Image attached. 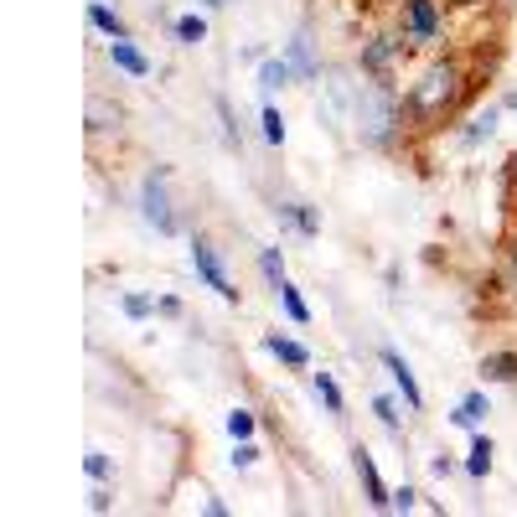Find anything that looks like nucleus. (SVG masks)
Returning a JSON list of instances; mask_svg holds the SVG:
<instances>
[{"mask_svg":"<svg viewBox=\"0 0 517 517\" xmlns=\"http://www.w3.org/2000/svg\"><path fill=\"white\" fill-rule=\"evenodd\" d=\"M316 399L326 404V414H331V419H342V414H347V399H342V388H337V378H331V373H316Z\"/></svg>","mask_w":517,"mask_h":517,"instance_id":"obj_19","label":"nucleus"},{"mask_svg":"<svg viewBox=\"0 0 517 517\" xmlns=\"http://www.w3.org/2000/svg\"><path fill=\"white\" fill-rule=\"evenodd\" d=\"M207 6H233V0H207Z\"/></svg>","mask_w":517,"mask_h":517,"instance_id":"obj_34","label":"nucleus"},{"mask_svg":"<svg viewBox=\"0 0 517 517\" xmlns=\"http://www.w3.org/2000/svg\"><path fill=\"white\" fill-rule=\"evenodd\" d=\"M119 125H125V109H119V104H109V99H88V130H94V135H104V130H119Z\"/></svg>","mask_w":517,"mask_h":517,"instance_id":"obj_11","label":"nucleus"},{"mask_svg":"<svg viewBox=\"0 0 517 517\" xmlns=\"http://www.w3.org/2000/svg\"><path fill=\"white\" fill-rule=\"evenodd\" d=\"M497 119H502V109H497V104H486V109L471 119V125L461 130V140H466V145H481V140H492V135H497Z\"/></svg>","mask_w":517,"mask_h":517,"instance_id":"obj_16","label":"nucleus"},{"mask_svg":"<svg viewBox=\"0 0 517 517\" xmlns=\"http://www.w3.org/2000/svg\"><path fill=\"white\" fill-rule=\"evenodd\" d=\"M492 414V404H486V393H466L461 404H455V414H450V424H461V430H476V424Z\"/></svg>","mask_w":517,"mask_h":517,"instance_id":"obj_15","label":"nucleus"},{"mask_svg":"<svg viewBox=\"0 0 517 517\" xmlns=\"http://www.w3.org/2000/svg\"><path fill=\"white\" fill-rule=\"evenodd\" d=\"M440 37V0H404V42L424 47Z\"/></svg>","mask_w":517,"mask_h":517,"instance_id":"obj_5","label":"nucleus"},{"mask_svg":"<svg viewBox=\"0 0 517 517\" xmlns=\"http://www.w3.org/2000/svg\"><path fill=\"white\" fill-rule=\"evenodd\" d=\"M378 362L393 373V383H399V393H404V404H409V409H424V393H419V383H414V373H409V362H404L399 352H393V347H383V352H378Z\"/></svg>","mask_w":517,"mask_h":517,"instance_id":"obj_9","label":"nucleus"},{"mask_svg":"<svg viewBox=\"0 0 517 517\" xmlns=\"http://www.w3.org/2000/svg\"><path fill=\"white\" fill-rule=\"evenodd\" d=\"M492 455H497V445L486 440V435H476V440H471V461H466V471H471V476H486V471H492Z\"/></svg>","mask_w":517,"mask_h":517,"instance_id":"obj_21","label":"nucleus"},{"mask_svg":"<svg viewBox=\"0 0 517 517\" xmlns=\"http://www.w3.org/2000/svg\"><path fill=\"white\" fill-rule=\"evenodd\" d=\"M259 269H264V280L275 285V290L285 285V254H280V249H264V254H259Z\"/></svg>","mask_w":517,"mask_h":517,"instance_id":"obj_22","label":"nucleus"},{"mask_svg":"<svg viewBox=\"0 0 517 517\" xmlns=\"http://www.w3.org/2000/svg\"><path fill=\"white\" fill-rule=\"evenodd\" d=\"M228 435H233V440H249V435H254V414H249V409H233V414H228Z\"/></svg>","mask_w":517,"mask_h":517,"instance_id":"obj_26","label":"nucleus"},{"mask_svg":"<svg viewBox=\"0 0 517 517\" xmlns=\"http://www.w3.org/2000/svg\"><path fill=\"white\" fill-rule=\"evenodd\" d=\"M414 502H419V492H414V486L404 481L399 492H393V507H399V512H414Z\"/></svg>","mask_w":517,"mask_h":517,"instance_id":"obj_29","label":"nucleus"},{"mask_svg":"<svg viewBox=\"0 0 517 517\" xmlns=\"http://www.w3.org/2000/svg\"><path fill=\"white\" fill-rule=\"evenodd\" d=\"M264 347L275 352V357L285 362V368H311V352L300 347V342H290V337H264Z\"/></svg>","mask_w":517,"mask_h":517,"instance_id":"obj_17","label":"nucleus"},{"mask_svg":"<svg viewBox=\"0 0 517 517\" xmlns=\"http://www.w3.org/2000/svg\"><path fill=\"white\" fill-rule=\"evenodd\" d=\"M481 378L486 383H517V352H486L481 357Z\"/></svg>","mask_w":517,"mask_h":517,"instance_id":"obj_14","label":"nucleus"},{"mask_svg":"<svg viewBox=\"0 0 517 517\" xmlns=\"http://www.w3.org/2000/svg\"><path fill=\"white\" fill-rule=\"evenodd\" d=\"M290 78H295L290 57H264V63H259V94L269 99V94H275V88H285Z\"/></svg>","mask_w":517,"mask_h":517,"instance_id":"obj_12","label":"nucleus"},{"mask_svg":"<svg viewBox=\"0 0 517 517\" xmlns=\"http://www.w3.org/2000/svg\"><path fill=\"white\" fill-rule=\"evenodd\" d=\"M275 218H280V228H295V233H306V238H316V233H321V212H316V207H306V202H280V207H275Z\"/></svg>","mask_w":517,"mask_h":517,"instance_id":"obj_10","label":"nucleus"},{"mask_svg":"<svg viewBox=\"0 0 517 517\" xmlns=\"http://www.w3.org/2000/svg\"><path fill=\"white\" fill-rule=\"evenodd\" d=\"M285 57H290V68H295L300 83H316V78H321V57H316V42H311L306 32L290 37V52H285Z\"/></svg>","mask_w":517,"mask_h":517,"instance_id":"obj_8","label":"nucleus"},{"mask_svg":"<svg viewBox=\"0 0 517 517\" xmlns=\"http://www.w3.org/2000/svg\"><path fill=\"white\" fill-rule=\"evenodd\" d=\"M450 6H481V0H450Z\"/></svg>","mask_w":517,"mask_h":517,"instance_id":"obj_33","label":"nucleus"},{"mask_svg":"<svg viewBox=\"0 0 517 517\" xmlns=\"http://www.w3.org/2000/svg\"><path fill=\"white\" fill-rule=\"evenodd\" d=\"M399 57H404V42H399V37H373L368 47H362V73L393 83V63H399Z\"/></svg>","mask_w":517,"mask_h":517,"instance_id":"obj_6","label":"nucleus"},{"mask_svg":"<svg viewBox=\"0 0 517 517\" xmlns=\"http://www.w3.org/2000/svg\"><path fill=\"white\" fill-rule=\"evenodd\" d=\"M352 125L362 135V145H393V135L404 130V99L399 88H393L388 78H368L357 88V109H352Z\"/></svg>","mask_w":517,"mask_h":517,"instance_id":"obj_2","label":"nucleus"},{"mask_svg":"<svg viewBox=\"0 0 517 517\" xmlns=\"http://www.w3.org/2000/svg\"><path fill=\"white\" fill-rule=\"evenodd\" d=\"M264 140L269 145H285V114L275 104H264Z\"/></svg>","mask_w":517,"mask_h":517,"instance_id":"obj_25","label":"nucleus"},{"mask_svg":"<svg viewBox=\"0 0 517 517\" xmlns=\"http://www.w3.org/2000/svg\"><path fill=\"white\" fill-rule=\"evenodd\" d=\"M352 471H357V481H362V492H368V502L373 507H393V492L383 486V476H378V466H373V455L368 450H352Z\"/></svg>","mask_w":517,"mask_h":517,"instance_id":"obj_7","label":"nucleus"},{"mask_svg":"<svg viewBox=\"0 0 517 517\" xmlns=\"http://www.w3.org/2000/svg\"><path fill=\"white\" fill-rule=\"evenodd\" d=\"M466 94H471V73H466L461 57H435V63L419 73V83L409 88L404 114L414 119V130H435L440 119H450L466 104Z\"/></svg>","mask_w":517,"mask_h":517,"instance_id":"obj_1","label":"nucleus"},{"mask_svg":"<svg viewBox=\"0 0 517 517\" xmlns=\"http://www.w3.org/2000/svg\"><path fill=\"white\" fill-rule=\"evenodd\" d=\"M176 37L187 42V47L207 42V21H202V16H181V21H176Z\"/></svg>","mask_w":517,"mask_h":517,"instance_id":"obj_23","label":"nucleus"},{"mask_svg":"<svg viewBox=\"0 0 517 517\" xmlns=\"http://www.w3.org/2000/svg\"><path fill=\"white\" fill-rule=\"evenodd\" d=\"M119 306H125V316H130V321H145L150 311H156V306H150L145 295H125V300H119Z\"/></svg>","mask_w":517,"mask_h":517,"instance_id":"obj_27","label":"nucleus"},{"mask_svg":"<svg viewBox=\"0 0 517 517\" xmlns=\"http://www.w3.org/2000/svg\"><path fill=\"white\" fill-rule=\"evenodd\" d=\"M88 507H94V512H109V507H114L109 486H94V492H88Z\"/></svg>","mask_w":517,"mask_h":517,"instance_id":"obj_31","label":"nucleus"},{"mask_svg":"<svg viewBox=\"0 0 517 517\" xmlns=\"http://www.w3.org/2000/svg\"><path fill=\"white\" fill-rule=\"evenodd\" d=\"M140 218L156 228V233H176V212H171V197H166V176H145L140 187Z\"/></svg>","mask_w":517,"mask_h":517,"instance_id":"obj_3","label":"nucleus"},{"mask_svg":"<svg viewBox=\"0 0 517 517\" xmlns=\"http://www.w3.org/2000/svg\"><path fill=\"white\" fill-rule=\"evenodd\" d=\"M512 290H517V238H512Z\"/></svg>","mask_w":517,"mask_h":517,"instance_id":"obj_32","label":"nucleus"},{"mask_svg":"<svg viewBox=\"0 0 517 517\" xmlns=\"http://www.w3.org/2000/svg\"><path fill=\"white\" fill-rule=\"evenodd\" d=\"M512 176H517V156H512Z\"/></svg>","mask_w":517,"mask_h":517,"instance_id":"obj_35","label":"nucleus"},{"mask_svg":"<svg viewBox=\"0 0 517 517\" xmlns=\"http://www.w3.org/2000/svg\"><path fill=\"white\" fill-rule=\"evenodd\" d=\"M88 21H94L99 26V32L109 37V42H130V32H125V21H119L109 6H99V0H94V6H88Z\"/></svg>","mask_w":517,"mask_h":517,"instance_id":"obj_18","label":"nucleus"},{"mask_svg":"<svg viewBox=\"0 0 517 517\" xmlns=\"http://www.w3.org/2000/svg\"><path fill=\"white\" fill-rule=\"evenodd\" d=\"M192 264H197V275L207 280V290H218L228 306L238 300V285L228 280V269H223V259H218V249H212L207 238H192Z\"/></svg>","mask_w":517,"mask_h":517,"instance_id":"obj_4","label":"nucleus"},{"mask_svg":"<svg viewBox=\"0 0 517 517\" xmlns=\"http://www.w3.org/2000/svg\"><path fill=\"white\" fill-rule=\"evenodd\" d=\"M254 461H259V445L238 440V450H233V466H254Z\"/></svg>","mask_w":517,"mask_h":517,"instance_id":"obj_30","label":"nucleus"},{"mask_svg":"<svg viewBox=\"0 0 517 517\" xmlns=\"http://www.w3.org/2000/svg\"><path fill=\"white\" fill-rule=\"evenodd\" d=\"M280 306H285V316H290L295 326H311V306H306V300H300V290H295L290 280L280 285Z\"/></svg>","mask_w":517,"mask_h":517,"instance_id":"obj_20","label":"nucleus"},{"mask_svg":"<svg viewBox=\"0 0 517 517\" xmlns=\"http://www.w3.org/2000/svg\"><path fill=\"white\" fill-rule=\"evenodd\" d=\"M88 476H94V481H109V455H99V450H88Z\"/></svg>","mask_w":517,"mask_h":517,"instance_id":"obj_28","label":"nucleus"},{"mask_svg":"<svg viewBox=\"0 0 517 517\" xmlns=\"http://www.w3.org/2000/svg\"><path fill=\"white\" fill-rule=\"evenodd\" d=\"M373 414L383 419V430H388V435H399V440H404V419H399V409H393V399H373Z\"/></svg>","mask_w":517,"mask_h":517,"instance_id":"obj_24","label":"nucleus"},{"mask_svg":"<svg viewBox=\"0 0 517 517\" xmlns=\"http://www.w3.org/2000/svg\"><path fill=\"white\" fill-rule=\"evenodd\" d=\"M109 63L125 68L130 78H145V73H150V57H145L140 47H130V42H109Z\"/></svg>","mask_w":517,"mask_h":517,"instance_id":"obj_13","label":"nucleus"}]
</instances>
